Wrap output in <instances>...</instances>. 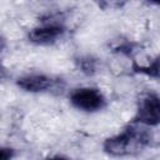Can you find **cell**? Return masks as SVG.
Segmentation results:
<instances>
[{"label":"cell","mask_w":160,"mask_h":160,"mask_svg":"<svg viewBox=\"0 0 160 160\" xmlns=\"http://www.w3.org/2000/svg\"><path fill=\"white\" fill-rule=\"evenodd\" d=\"M150 141L151 135L148 128L131 121L121 132L106 138L102 141V150L110 156L122 158L141 151V149L150 145Z\"/></svg>","instance_id":"obj_1"},{"label":"cell","mask_w":160,"mask_h":160,"mask_svg":"<svg viewBox=\"0 0 160 160\" xmlns=\"http://www.w3.org/2000/svg\"><path fill=\"white\" fill-rule=\"evenodd\" d=\"M72 108L82 112H98L106 106V98L102 91L94 86H81L72 89L69 94Z\"/></svg>","instance_id":"obj_2"},{"label":"cell","mask_w":160,"mask_h":160,"mask_svg":"<svg viewBox=\"0 0 160 160\" xmlns=\"http://www.w3.org/2000/svg\"><path fill=\"white\" fill-rule=\"evenodd\" d=\"M132 122L154 128L160 125V95L155 92H146L138 100Z\"/></svg>","instance_id":"obj_3"},{"label":"cell","mask_w":160,"mask_h":160,"mask_svg":"<svg viewBox=\"0 0 160 160\" xmlns=\"http://www.w3.org/2000/svg\"><path fill=\"white\" fill-rule=\"evenodd\" d=\"M65 28L60 22L42 21L28 32V40L38 46H49L60 41L65 35Z\"/></svg>","instance_id":"obj_4"},{"label":"cell","mask_w":160,"mask_h":160,"mask_svg":"<svg viewBox=\"0 0 160 160\" xmlns=\"http://www.w3.org/2000/svg\"><path fill=\"white\" fill-rule=\"evenodd\" d=\"M15 85L25 92L42 94V92H48L51 89H54L56 85V80L46 74L28 72V74L18 76L15 80Z\"/></svg>","instance_id":"obj_5"},{"label":"cell","mask_w":160,"mask_h":160,"mask_svg":"<svg viewBox=\"0 0 160 160\" xmlns=\"http://www.w3.org/2000/svg\"><path fill=\"white\" fill-rule=\"evenodd\" d=\"M134 69L136 72H141V74L150 76L152 79H160V54L156 55L155 58H152L145 65L134 64Z\"/></svg>","instance_id":"obj_6"},{"label":"cell","mask_w":160,"mask_h":160,"mask_svg":"<svg viewBox=\"0 0 160 160\" xmlns=\"http://www.w3.org/2000/svg\"><path fill=\"white\" fill-rule=\"evenodd\" d=\"M79 62V68L82 72L85 74H92L96 69V62L90 56H84V58H80V60L78 61Z\"/></svg>","instance_id":"obj_7"},{"label":"cell","mask_w":160,"mask_h":160,"mask_svg":"<svg viewBox=\"0 0 160 160\" xmlns=\"http://www.w3.org/2000/svg\"><path fill=\"white\" fill-rule=\"evenodd\" d=\"M15 156V150L10 146H2L0 150V160H12Z\"/></svg>","instance_id":"obj_8"},{"label":"cell","mask_w":160,"mask_h":160,"mask_svg":"<svg viewBox=\"0 0 160 160\" xmlns=\"http://www.w3.org/2000/svg\"><path fill=\"white\" fill-rule=\"evenodd\" d=\"M45 160H70V159L62 155H51V156H48Z\"/></svg>","instance_id":"obj_9"}]
</instances>
